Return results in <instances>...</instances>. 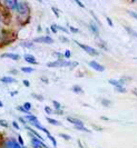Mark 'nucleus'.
Instances as JSON below:
<instances>
[{
    "mask_svg": "<svg viewBox=\"0 0 137 148\" xmlns=\"http://www.w3.org/2000/svg\"><path fill=\"white\" fill-rule=\"evenodd\" d=\"M78 62H70V61H64V60H56V61H53V62H48L47 64V67H50V68H53V67H74L77 66Z\"/></svg>",
    "mask_w": 137,
    "mask_h": 148,
    "instance_id": "f257e3e1",
    "label": "nucleus"
},
{
    "mask_svg": "<svg viewBox=\"0 0 137 148\" xmlns=\"http://www.w3.org/2000/svg\"><path fill=\"white\" fill-rule=\"evenodd\" d=\"M80 48H83L85 51L87 52V53H89L90 56H98L99 52L95 49V48H92V47H89V46H87V45H84V44H80V42H78V41H75Z\"/></svg>",
    "mask_w": 137,
    "mask_h": 148,
    "instance_id": "f03ea898",
    "label": "nucleus"
},
{
    "mask_svg": "<svg viewBox=\"0 0 137 148\" xmlns=\"http://www.w3.org/2000/svg\"><path fill=\"white\" fill-rule=\"evenodd\" d=\"M16 10L18 11L19 15L25 16V15H27V12H28V6H27V3H25V2H18Z\"/></svg>",
    "mask_w": 137,
    "mask_h": 148,
    "instance_id": "7ed1b4c3",
    "label": "nucleus"
},
{
    "mask_svg": "<svg viewBox=\"0 0 137 148\" xmlns=\"http://www.w3.org/2000/svg\"><path fill=\"white\" fill-rule=\"evenodd\" d=\"M35 42H42V44H53V39L49 36H42V37H37L34 39Z\"/></svg>",
    "mask_w": 137,
    "mask_h": 148,
    "instance_id": "20e7f679",
    "label": "nucleus"
},
{
    "mask_svg": "<svg viewBox=\"0 0 137 148\" xmlns=\"http://www.w3.org/2000/svg\"><path fill=\"white\" fill-rule=\"evenodd\" d=\"M31 145L34 148H46L45 143L38 138H36V137H31Z\"/></svg>",
    "mask_w": 137,
    "mask_h": 148,
    "instance_id": "39448f33",
    "label": "nucleus"
},
{
    "mask_svg": "<svg viewBox=\"0 0 137 148\" xmlns=\"http://www.w3.org/2000/svg\"><path fill=\"white\" fill-rule=\"evenodd\" d=\"M88 64H89V66H90L92 69H95L96 71L103 73V71L105 70V67L103 66V65H100V64H98V62H97V61H95V60H92V61H89Z\"/></svg>",
    "mask_w": 137,
    "mask_h": 148,
    "instance_id": "423d86ee",
    "label": "nucleus"
},
{
    "mask_svg": "<svg viewBox=\"0 0 137 148\" xmlns=\"http://www.w3.org/2000/svg\"><path fill=\"white\" fill-rule=\"evenodd\" d=\"M1 58H9V59H12V60H19L20 59V56L17 55V53L7 52V53H2V55H1Z\"/></svg>",
    "mask_w": 137,
    "mask_h": 148,
    "instance_id": "0eeeda50",
    "label": "nucleus"
},
{
    "mask_svg": "<svg viewBox=\"0 0 137 148\" xmlns=\"http://www.w3.org/2000/svg\"><path fill=\"white\" fill-rule=\"evenodd\" d=\"M17 5H18V2L16 1V0H6L5 1V6H7L9 9H11V10H15L17 9Z\"/></svg>",
    "mask_w": 137,
    "mask_h": 148,
    "instance_id": "6e6552de",
    "label": "nucleus"
},
{
    "mask_svg": "<svg viewBox=\"0 0 137 148\" xmlns=\"http://www.w3.org/2000/svg\"><path fill=\"white\" fill-rule=\"evenodd\" d=\"M6 148H21V147H20V145L15 139H9L6 143Z\"/></svg>",
    "mask_w": 137,
    "mask_h": 148,
    "instance_id": "1a4fd4ad",
    "label": "nucleus"
},
{
    "mask_svg": "<svg viewBox=\"0 0 137 148\" xmlns=\"http://www.w3.org/2000/svg\"><path fill=\"white\" fill-rule=\"evenodd\" d=\"M67 120L69 123H71L73 125H75V126H84V124H83V121L80 119L74 118V117H67Z\"/></svg>",
    "mask_w": 137,
    "mask_h": 148,
    "instance_id": "9d476101",
    "label": "nucleus"
},
{
    "mask_svg": "<svg viewBox=\"0 0 137 148\" xmlns=\"http://www.w3.org/2000/svg\"><path fill=\"white\" fill-rule=\"evenodd\" d=\"M25 60L27 61V62H29V64H31V65H37L38 62H37V60H36V58L32 56V55H25Z\"/></svg>",
    "mask_w": 137,
    "mask_h": 148,
    "instance_id": "9b49d317",
    "label": "nucleus"
},
{
    "mask_svg": "<svg viewBox=\"0 0 137 148\" xmlns=\"http://www.w3.org/2000/svg\"><path fill=\"white\" fill-rule=\"evenodd\" d=\"M0 82H5V84H14V82H16V79L14 77H10V76H5V77L0 78Z\"/></svg>",
    "mask_w": 137,
    "mask_h": 148,
    "instance_id": "f8f14e48",
    "label": "nucleus"
},
{
    "mask_svg": "<svg viewBox=\"0 0 137 148\" xmlns=\"http://www.w3.org/2000/svg\"><path fill=\"white\" fill-rule=\"evenodd\" d=\"M89 29H90L91 31H92V32H94V34L96 35V36H99L98 27H97V26H96V25H95L94 22H90V23H89Z\"/></svg>",
    "mask_w": 137,
    "mask_h": 148,
    "instance_id": "ddd939ff",
    "label": "nucleus"
},
{
    "mask_svg": "<svg viewBox=\"0 0 137 148\" xmlns=\"http://www.w3.org/2000/svg\"><path fill=\"white\" fill-rule=\"evenodd\" d=\"M25 118H26V120H28L30 124H32V123H36V121H38V118H37L36 116H34V115H30V114H28L27 116H25Z\"/></svg>",
    "mask_w": 137,
    "mask_h": 148,
    "instance_id": "4468645a",
    "label": "nucleus"
},
{
    "mask_svg": "<svg viewBox=\"0 0 137 148\" xmlns=\"http://www.w3.org/2000/svg\"><path fill=\"white\" fill-rule=\"evenodd\" d=\"M71 90H73L74 92H76V94H83V92H84V90L82 89V87H80V86H78V85H75V86H73Z\"/></svg>",
    "mask_w": 137,
    "mask_h": 148,
    "instance_id": "2eb2a0df",
    "label": "nucleus"
},
{
    "mask_svg": "<svg viewBox=\"0 0 137 148\" xmlns=\"http://www.w3.org/2000/svg\"><path fill=\"white\" fill-rule=\"evenodd\" d=\"M47 121H48L49 124H51V125H55V126H59V125H60V123H59L58 120L53 119V118H49V117H47Z\"/></svg>",
    "mask_w": 137,
    "mask_h": 148,
    "instance_id": "dca6fc26",
    "label": "nucleus"
},
{
    "mask_svg": "<svg viewBox=\"0 0 137 148\" xmlns=\"http://www.w3.org/2000/svg\"><path fill=\"white\" fill-rule=\"evenodd\" d=\"M125 29H126V31H127L128 34H130L132 36H134V37H137V32L135 31V30H133L132 28L127 27V26H125Z\"/></svg>",
    "mask_w": 137,
    "mask_h": 148,
    "instance_id": "f3484780",
    "label": "nucleus"
},
{
    "mask_svg": "<svg viewBox=\"0 0 137 148\" xmlns=\"http://www.w3.org/2000/svg\"><path fill=\"white\" fill-rule=\"evenodd\" d=\"M21 70H23V73H27V74H30V73H32V71H35V69L31 68V67H23Z\"/></svg>",
    "mask_w": 137,
    "mask_h": 148,
    "instance_id": "a211bd4d",
    "label": "nucleus"
},
{
    "mask_svg": "<svg viewBox=\"0 0 137 148\" xmlns=\"http://www.w3.org/2000/svg\"><path fill=\"white\" fill-rule=\"evenodd\" d=\"M76 129L78 130H82V132H85V133H90V130L88 129V128H86L85 126H75Z\"/></svg>",
    "mask_w": 137,
    "mask_h": 148,
    "instance_id": "6ab92c4d",
    "label": "nucleus"
},
{
    "mask_svg": "<svg viewBox=\"0 0 137 148\" xmlns=\"http://www.w3.org/2000/svg\"><path fill=\"white\" fill-rule=\"evenodd\" d=\"M115 90L118 91V92H123V94L126 92V89L124 88L123 86H116V87H115Z\"/></svg>",
    "mask_w": 137,
    "mask_h": 148,
    "instance_id": "aec40b11",
    "label": "nucleus"
},
{
    "mask_svg": "<svg viewBox=\"0 0 137 148\" xmlns=\"http://www.w3.org/2000/svg\"><path fill=\"white\" fill-rule=\"evenodd\" d=\"M31 96L34 97L35 99L39 100V101H42V100H44V97L41 96V95H37V94H31Z\"/></svg>",
    "mask_w": 137,
    "mask_h": 148,
    "instance_id": "412c9836",
    "label": "nucleus"
},
{
    "mask_svg": "<svg viewBox=\"0 0 137 148\" xmlns=\"http://www.w3.org/2000/svg\"><path fill=\"white\" fill-rule=\"evenodd\" d=\"M109 84L113 85V86H115V87H116V86H122L121 82H118V80H115V79H110V80H109Z\"/></svg>",
    "mask_w": 137,
    "mask_h": 148,
    "instance_id": "4be33fe9",
    "label": "nucleus"
},
{
    "mask_svg": "<svg viewBox=\"0 0 137 148\" xmlns=\"http://www.w3.org/2000/svg\"><path fill=\"white\" fill-rule=\"evenodd\" d=\"M100 101H101V104L104 105V106H105V107H109V106H110V105H112V103H110V101H109V100H107V99H104V98H103V99H101V100H100Z\"/></svg>",
    "mask_w": 137,
    "mask_h": 148,
    "instance_id": "5701e85b",
    "label": "nucleus"
},
{
    "mask_svg": "<svg viewBox=\"0 0 137 148\" xmlns=\"http://www.w3.org/2000/svg\"><path fill=\"white\" fill-rule=\"evenodd\" d=\"M23 107V109H25L26 111H29L31 109V104H30V103H25Z\"/></svg>",
    "mask_w": 137,
    "mask_h": 148,
    "instance_id": "b1692460",
    "label": "nucleus"
},
{
    "mask_svg": "<svg viewBox=\"0 0 137 148\" xmlns=\"http://www.w3.org/2000/svg\"><path fill=\"white\" fill-rule=\"evenodd\" d=\"M47 136H48V138H49V139L51 140V143H53V146L56 147V146H57V141H56V139L53 138V136H51V135H50V134H49V135H47Z\"/></svg>",
    "mask_w": 137,
    "mask_h": 148,
    "instance_id": "393cba45",
    "label": "nucleus"
},
{
    "mask_svg": "<svg viewBox=\"0 0 137 148\" xmlns=\"http://www.w3.org/2000/svg\"><path fill=\"white\" fill-rule=\"evenodd\" d=\"M59 136H60L61 138L66 139V140H70V139H71V137H70L69 135H66V134H59Z\"/></svg>",
    "mask_w": 137,
    "mask_h": 148,
    "instance_id": "a878e982",
    "label": "nucleus"
},
{
    "mask_svg": "<svg viewBox=\"0 0 137 148\" xmlns=\"http://www.w3.org/2000/svg\"><path fill=\"white\" fill-rule=\"evenodd\" d=\"M53 106H55V108L58 110V109H60L61 108V105L58 103V101H56V100H53Z\"/></svg>",
    "mask_w": 137,
    "mask_h": 148,
    "instance_id": "bb28decb",
    "label": "nucleus"
},
{
    "mask_svg": "<svg viewBox=\"0 0 137 148\" xmlns=\"http://www.w3.org/2000/svg\"><path fill=\"white\" fill-rule=\"evenodd\" d=\"M0 126L8 127V121L7 120H3V119H0Z\"/></svg>",
    "mask_w": 137,
    "mask_h": 148,
    "instance_id": "cd10ccee",
    "label": "nucleus"
},
{
    "mask_svg": "<svg viewBox=\"0 0 137 148\" xmlns=\"http://www.w3.org/2000/svg\"><path fill=\"white\" fill-rule=\"evenodd\" d=\"M23 46V47H27V48H34V45H32V42H23V44H21Z\"/></svg>",
    "mask_w": 137,
    "mask_h": 148,
    "instance_id": "c85d7f7f",
    "label": "nucleus"
},
{
    "mask_svg": "<svg viewBox=\"0 0 137 148\" xmlns=\"http://www.w3.org/2000/svg\"><path fill=\"white\" fill-rule=\"evenodd\" d=\"M16 109H17V110H19V111H21V112H25V114H28V111L25 110L23 106H17V107H16Z\"/></svg>",
    "mask_w": 137,
    "mask_h": 148,
    "instance_id": "c756f323",
    "label": "nucleus"
},
{
    "mask_svg": "<svg viewBox=\"0 0 137 148\" xmlns=\"http://www.w3.org/2000/svg\"><path fill=\"white\" fill-rule=\"evenodd\" d=\"M99 47H101V48H103V49H104V50H107V46H105V42H104V41H101V40H100V42H99Z\"/></svg>",
    "mask_w": 137,
    "mask_h": 148,
    "instance_id": "7c9ffc66",
    "label": "nucleus"
},
{
    "mask_svg": "<svg viewBox=\"0 0 137 148\" xmlns=\"http://www.w3.org/2000/svg\"><path fill=\"white\" fill-rule=\"evenodd\" d=\"M127 12H128L132 17H134L135 19H137V12H134V11H132V10H127Z\"/></svg>",
    "mask_w": 137,
    "mask_h": 148,
    "instance_id": "2f4dec72",
    "label": "nucleus"
},
{
    "mask_svg": "<svg viewBox=\"0 0 137 148\" xmlns=\"http://www.w3.org/2000/svg\"><path fill=\"white\" fill-rule=\"evenodd\" d=\"M51 10H53V14H55V15H56V17H57V18H58V17H59V11H58V10H57V8L53 7V8H51Z\"/></svg>",
    "mask_w": 137,
    "mask_h": 148,
    "instance_id": "473e14b6",
    "label": "nucleus"
},
{
    "mask_svg": "<svg viewBox=\"0 0 137 148\" xmlns=\"http://www.w3.org/2000/svg\"><path fill=\"white\" fill-rule=\"evenodd\" d=\"M90 14H91V15H92V17H94V19H95V20H96V22H97V23H98L99 26H101V23H100V21H99V20H98V18H97V17H96V15H95V14H94V12H92V11H90Z\"/></svg>",
    "mask_w": 137,
    "mask_h": 148,
    "instance_id": "72a5a7b5",
    "label": "nucleus"
},
{
    "mask_svg": "<svg viewBox=\"0 0 137 148\" xmlns=\"http://www.w3.org/2000/svg\"><path fill=\"white\" fill-rule=\"evenodd\" d=\"M51 31L53 34H56L58 30H57V25H51Z\"/></svg>",
    "mask_w": 137,
    "mask_h": 148,
    "instance_id": "f704fd0d",
    "label": "nucleus"
},
{
    "mask_svg": "<svg viewBox=\"0 0 137 148\" xmlns=\"http://www.w3.org/2000/svg\"><path fill=\"white\" fill-rule=\"evenodd\" d=\"M57 30H61L64 32H68V30L66 29V28H64V27H61V26H57Z\"/></svg>",
    "mask_w": 137,
    "mask_h": 148,
    "instance_id": "c9c22d12",
    "label": "nucleus"
},
{
    "mask_svg": "<svg viewBox=\"0 0 137 148\" xmlns=\"http://www.w3.org/2000/svg\"><path fill=\"white\" fill-rule=\"evenodd\" d=\"M64 56H65L66 58H69V57L71 56V52H70V50H66V51H65V55H64Z\"/></svg>",
    "mask_w": 137,
    "mask_h": 148,
    "instance_id": "e433bc0d",
    "label": "nucleus"
},
{
    "mask_svg": "<svg viewBox=\"0 0 137 148\" xmlns=\"http://www.w3.org/2000/svg\"><path fill=\"white\" fill-rule=\"evenodd\" d=\"M106 20H107V22H108V25H109L110 27H113V21H112V19H110L109 17H106Z\"/></svg>",
    "mask_w": 137,
    "mask_h": 148,
    "instance_id": "4c0bfd02",
    "label": "nucleus"
},
{
    "mask_svg": "<svg viewBox=\"0 0 137 148\" xmlns=\"http://www.w3.org/2000/svg\"><path fill=\"white\" fill-rule=\"evenodd\" d=\"M45 111L47 112V114H51V112H53V110H51V109H50L48 106H46V107H45Z\"/></svg>",
    "mask_w": 137,
    "mask_h": 148,
    "instance_id": "58836bf2",
    "label": "nucleus"
},
{
    "mask_svg": "<svg viewBox=\"0 0 137 148\" xmlns=\"http://www.w3.org/2000/svg\"><path fill=\"white\" fill-rule=\"evenodd\" d=\"M18 140H19V145H23V137L21 136H18Z\"/></svg>",
    "mask_w": 137,
    "mask_h": 148,
    "instance_id": "ea45409f",
    "label": "nucleus"
},
{
    "mask_svg": "<svg viewBox=\"0 0 137 148\" xmlns=\"http://www.w3.org/2000/svg\"><path fill=\"white\" fill-rule=\"evenodd\" d=\"M69 29H70V31H71V32H78V31H79L77 28H74V27H69Z\"/></svg>",
    "mask_w": 137,
    "mask_h": 148,
    "instance_id": "a19ab883",
    "label": "nucleus"
},
{
    "mask_svg": "<svg viewBox=\"0 0 137 148\" xmlns=\"http://www.w3.org/2000/svg\"><path fill=\"white\" fill-rule=\"evenodd\" d=\"M12 126L15 127L16 129H20V127H19V125L16 123V121H12Z\"/></svg>",
    "mask_w": 137,
    "mask_h": 148,
    "instance_id": "79ce46f5",
    "label": "nucleus"
},
{
    "mask_svg": "<svg viewBox=\"0 0 137 148\" xmlns=\"http://www.w3.org/2000/svg\"><path fill=\"white\" fill-rule=\"evenodd\" d=\"M76 3H77V5H78V6H80V7H82V8H85L84 3H82V2L79 1V0H76Z\"/></svg>",
    "mask_w": 137,
    "mask_h": 148,
    "instance_id": "37998d69",
    "label": "nucleus"
},
{
    "mask_svg": "<svg viewBox=\"0 0 137 148\" xmlns=\"http://www.w3.org/2000/svg\"><path fill=\"white\" fill-rule=\"evenodd\" d=\"M23 85H25L26 87H29V86H30V82H28V80H23Z\"/></svg>",
    "mask_w": 137,
    "mask_h": 148,
    "instance_id": "c03bdc74",
    "label": "nucleus"
},
{
    "mask_svg": "<svg viewBox=\"0 0 137 148\" xmlns=\"http://www.w3.org/2000/svg\"><path fill=\"white\" fill-rule=\"evenodd\" d=\"M60 40H61V41H64V42H68V41H69L67 38H64V37H60Z\"/></svg>",
    "mask_w": 137,
    "mask_h": 148,
    "instance_id": "a18cd8bd",
    "label": "nucleus"
},
{
    "mask_svg": "<svg viewBox=\"0 0 137 148\" xmlns=\"http://www.w3.org/2000/svg\"><path fill=\"white\" fill-rule=\"evenodd\" d=\"M92 126H94V128H95L96 130H103V128H100V127H96L95 125H92Z\"/></svg>",
    "mask_w": 137,
    "mask_h": 148,
    "instance_id": "49530a36",
    "label": "nucleus"
},
{
    "mask_svg": "<svg viewBox=\"0 0 137 148\" xmlns=\"http://www.w3.org/2000/svg\"><path fill=\"white\" fill-rule=\"evenodd\" d=\"M41 80H42L44 82H46V84H48V80H47V78H45V77H42V78H41Z\"/></svg>",
    "mask_w": 137,
    "mask_h": 148,
    "instance_id": "de8ad7c7",
    "label": "nucleus"
},
{
    "mask_svg": "<svg viewBox=\"0 0 137 148\" xmlns=\"http://www.w3.org/2000/svg\"><path fill=\"white\" fill-rule=\"evenodd\" d=\"M133 94H134V95H136V96H137V89H133Z\"/></svg>",
    "mask_w": 137,
    "mask_h": 148,
    "instance_id": "09e8293b",
    "label": "nucleus"
},
{
    "mask_svg": "<svg viewBox=\"0 0 137 148\" xmlns=\"http://www.w3.org/2000/svg\"><path fill=\"white\" fill-rule=\"evenodd\" d=\"M10 95H11V96H15V95H17V91H12V92H10Z\"/></svg>",
    "mask_w": 137,
    "mask_h": 148,
    "instance_id": "8fccbe9b",
    "label": "nucleus"
},
{
    "mask_svg": "<svg viewBox=\"0 0 137 148\" xmlns=\"http://www.w3.org/2000/svg\"><path fill=\"white\" fill-rule=\"evenodd\" d=\"M2 106H3V105H2V103H1V101H0V108H1V107H2Z\"/></svg>",
    "mask_w": 137,
    "mask_h": 148,
    "instance_id": "3c124183",
    "label": "nucleus"
}]
</instances>
